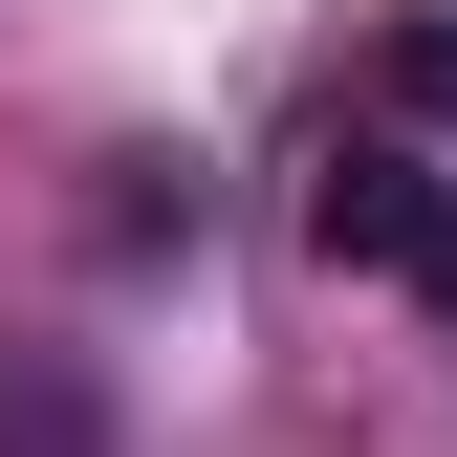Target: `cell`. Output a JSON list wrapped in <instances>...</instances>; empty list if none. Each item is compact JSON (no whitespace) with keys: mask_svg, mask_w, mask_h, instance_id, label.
Instances as JSON below:
<instances>
[{"mask_svg":"<svg viewBox=\"0 0 457 457\" xmlns=\"http://www.w3.org/2000/svg\"><path fill=\"white\" fill-rule=\"evenodd\" d=\"M305 240L349 262V283H414V305H457V175H436V153H392V131L305 175Z\"/></svg>","mask_w":457,"mask_h":457,"instance_id":"6da1fadb","label":"cell"},{"mask_svg":"<svg viewBox=\"0 0 457 457\" xmlns=\"http://www.w3.org/2000/svg\"><path fill=\"white\" fill-rule=\"evenodd\" d=\"M109 240H131V262L196 240V175H175V153H109Z\"/></svg>","mask_w":457,"mask_h":457,"instance_id":"3957f363","label":"cell"},{"mask_svg":"<svg viewBox=\"0 0 457 457\" xmlns=\"http://www.w3.org/2000/svg\"><path fill=\"white\" fill-rule=\"evenodd\" d=\"M0 457H109V392L66 349H0Z\"/></svg>","mask_w":457,"mask_h":457,"instance_id":"7a4b0ae2","label":"cell"},{"mask_svg":"<svg viewBox=\"0 0 457 457\" xmlns=\"http://www.w3.org/2000/svg\"><path fill=\"white\" fill-rule=\"evenodd\" d=\"M392 109H414V131H457V0H414V22H392Z\"/></svg>","mask_w":457,"mask_h":457,"instance_id":"277c9868","label":"cell"}]
</instances>
